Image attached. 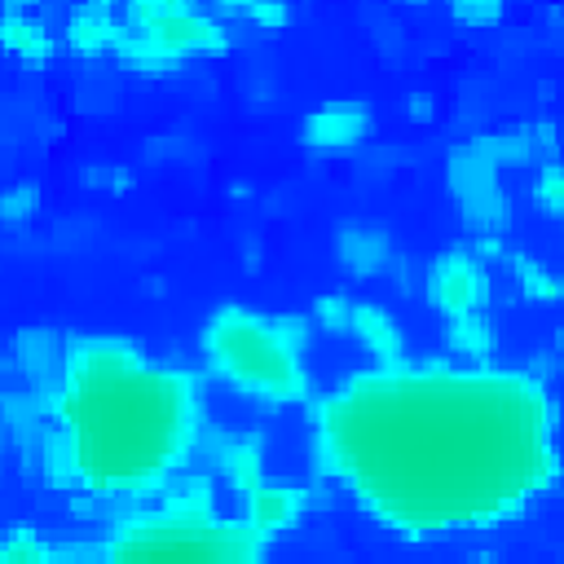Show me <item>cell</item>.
Returning a JSON list of instances; mask_svg holds the SVG:
<instances>
[{"label": "cell", "instance_id": "6da1fadb", "mask_svg": "<svg viewBox=\"0 0 564 564\" xmlns=\"http://www.w3.org/2000/svg\"><path fill=\"white\" fill-rule=\"evenodd\" d=\"M304 441L313 480L410 546L498 533L564 485V410L529 366H357L313 392Z\"/></svg>", "mask_w": 564, "mask_h": 564}, {"label": "cell", "instance_id": "7a4b0ae2", "mask_svg": "<svg viewBox=\"0 0 564 564\" xmlns=\"http://www.w3.org/2000/svg\"><path fill=\"white\" fill-rule=\"evenodd\" d=\"M31 397L35 445L22 467L79 507L119 516L203 467V375L132 335L70 330L57 375Z\"/></svg>", "mask_w": 564, "mask_h": 564}, {"label": "cell", "instance_id": "3957f363", "mask_svg": "<svg viewBox=\"0 0 564 564\" xmlns=\"http://www.w3.org/2000/svg\"><path fill=\"white\" fill-rule=\"evenodd\" d=\"M220 494L203 467L189 471L167 494L110 516L93 538V564H269V542Z\"/></svg>", "mask_w": 564, "mask_h": 564}, {"label": "cell", "instance_id": "277c9868", "mask_svg": "<svg viewBox=\"0 0 564 564\" xmlns=\"http://www.w3.org/2000/svg\"><path fill=\"white\" fill-rule=\"evenodd\" d=\"M313 317L308 313H273L256 304H216L198 335V370L207 383L225 388L234 401H247L256 410H291L313 401V375H308V344H313Z\"/></svg>", "mask_w": 564, "mask_h": 564}, {"label": "cell", "instance_id": "5b68a950", "mask_svg": "<svg viewBox=\"0 0 564 564\" xmlns=\"http://www.w3.org/2000/svg\"><path fill=\"white\" fill-rule=\"evenodd\" d=\"M546 159H555V128L546 119L458 141L445 154V185H449V198L463 212V225L471 229V238H502V229L511 225L507 172L511 167L533 172Z\"/></svg>", "mask_w": 564, "mask_h": 564}, {"label": "cell", "instance_id": "8992f818", "mask_svg": "<svg viewBox=\"0 0 564 564\" xmlns=\"http://www.w3.org/2000/svg\"><path fill=\"white\" fill-rule=\"evenodd\" d=\"M234 48V26L216 4L194 0H128L123 40L115 62L137 75H167L198 57H220Z\"/></svg>", "mask_w": 564, "mask_h": 564}, {"label": "cell", "instance_id": "52a82bcc", "mask_svg": "<svg viewBox=\"0 0 564 564\" xmlns=\"http://www.w3.org/2000/svg\"><path fill=\"white\" fill-rule=\"evenodd\" d=\"M419 291L441 326L458 317L494 313V264L471 242H449L427 256L419 273Z\"/></svg>", "mask_w": 564, "mask_h": 564}, {"label": "cell", "instance_id": "ba28073f", "mask_svg": "<svg viewBox=\"0 0 564 564\" xmlns=\"http://www.w3.org/2000/svg\"><path fill=\"white\" fill-rule=\"evenodd\" d=\"M379 128V110L370 97L361 93H335V97H322L313 101L300 123H295V141L308 150V154H322V159H344V154H357Z\"/></svg>", "mask_w": 564, "mask_h": 564}, {"label": "cell", "instance_id": "9c48e42d", "mask_svg": "<svg viewBox=\"0 0 564 564\" xmlns=\"http://www.w3.org/2000/svg\"><path fill=\"white\" fill-rule=\"evenodd\" d=\"M203 471L238 502L269 480V449L256 427H212L203 449Z\"/></svg>", "mask_w": 564, "mask_h": 564}, {"label": "cell", "instance_id": "30bf717a", "mask_svg": "<svg viewBox=\"0 0 564 564\" xmlns=\"http://www.w3.org/2000/svg\"><path fill=\"white\" fill-rule=\"evenodd\" d=\"M330 256L348 282H392L401 278V264H405L392 229L375 220H344L330 238Z\"/></svg>", "mask_w": 564, "mask_h": 564}, {"label": "cell", "instance_id": "8fae6325", "mask_svg": "<svg viewBox=\"0 0 564 564\" xmlns=\"http://www.w3.org/2000/svg\"><path fill=\"white\" fill-rule=\"evenodd\" d=\"M308 507H313V489L300 485V480H278V476H269L264 485H256L247 498L234 502V511H238L269 546L282 542V538H291V533L304 524Z\"/></svg>", "mask_w": 564, "mask_h": 564}, {"label": "cell", "instance_id": "7c38bea8", "mask_svg": "<svg viewBox=\"0 0 564 564\" xmlns=\"http://www.w3.org/2000/svg\"><path fill=\"white\" fill-rule=\"evenodd\" d=\"M0 48L22 66H48L62 48V22L26 0H4L0 9Z\"/></svg>", "mask_w": 564, "mask_h": 564}, {"label": "cell", "instance_id": "4fadbf2b", "mask_svg": "<svg viewBox=\"0 0 564 564\" xmlns=\"http://www.w3.org/2000/svg\"><path fill=\"white\" fill-rule=\"evenodd\" d=\"M123 40V4L115 0H79L62 13V48L75 57H115Z\"/></svg>", "mask_w": 564, "mask_h": 564}, {"label": "cell", "instance_id": "5bb4252c", "mask_svg": "<svg viewBox=\"0 0 564 564\" xmlns=\"http://www.w3.org/2000/svg\"><path fill=\"white\" fill-rule=\"evenodd\" d=\"M348 339L366 352V366H401V361H410V335H405L401 317L379 300L357 295Z\"/></svg>", "mask_w": 564, "mask_h": 564}, {"label": "cell", "instance_id": "9a60e30c", "mask_svg": "<svg viewBox=\"0 0 564 564\" xmlns=\"http://www.w3.org/2000/svg\"><path fill=\"white\" fill-rule=\"evenodd\" d=\"M498 264L507 269V282L516 286L520 300H529V304H564V273L551 269L542 256H533V251H511V247H507Z\"/></svg>", "mask_w": 564, "mask_h": 564}, {"label": "cell", "instance_id": "2e32d148", "mask_svg": "<svg viewBox=\"0 0 564 564\" xmlns=\"http://www.w3.org/2000/svg\"><path fill=\"white\" fill-rule=\"evenodd\" d=\"M441 348L454 361L467 366H489L498 357V322L494 313H476V317H458L441 326Z\"/></svg>", "mask_w": 564, "mask_h": 564}, {"label": "cell", "instance_id": "e0dca14e", "mask_svg": "<svg viewBox=\"0 0 564 564\" xmlns=\"http://www.w3.org/2000/svg\"><path fill=\"white\" fill-rule=\"evenodd\" d=\"M0 564H62V546L44 538L35 524L18 520L0 538Z\"/></svg>", "mask_w": 564, "mask_h": 564}, {"label": "cell", "instance_id": "ac0fdd59", "mask_svg": "<svg viewBox=\"0 0 564 564\" xmlns=\"http://www.w3.org/2000/svg\"><path fill=\"white\" fill-rule=\"evenodd\" d=\"M44 207H48V194H44L40 181H31V176L9 181L4 194H0V225L4 229H26L44 216Z\"/></svg>", "mask_w": 564, "mask_h": 564}, {"label": "cell", "instance_id": "d6986e66", "mask_svg": "<svg viewBox=\"0 0 564 564\" xmlns=\"http://www.w3.org/2000/svg\"><path fill=\"white\" fill-rule=\"evenodd\" d=\"M220 18L234 26V22H247L256 31H282L295 22V9L286 0H229V4H216Z\"/></svg>", "mask_w": 564, "mask_h": 564}, {"label": "cell", "instance_id": "ffe728a7", "mask_svg": "<svg viewBox=\"0 0 564 564\" xmlns=\"http://www.w3.org/2000/svg\"><path fill=\"white\" fill-rule=\"evenodd\" d=\"M75 176H79L84 189H93V194H110V198L137 189V172H132L128 163H119V159H88V163L75 167Z\"/></svg>", "mask_w": 564, "mask_h": 564}, {"label": "cell", "instance_id": "44dd1931", "mask_svg": "<svg viewBox=\"0 0 564 564\" xmlns=\"http://www.w3.org/2000/svg\"><path fill=\"white\" fill-rule=\"evenodd\" d=\"M352 304H357V295H352V291H339V286H335V291L313 295V304H308L313 330H322V335H330V339H348Z\"/></svg>", "mask_w": 564, "mask_h": 564}, {"label": "cell", "instance_id": "7402d4cb", "mask_svg": "<svg viewBox=\"0 0 564 564\" xmlns=\"http://www.w3.org/2000/svg\"><path fill=\"white\" fill-rule=\"evenodd\" d=\"M529 198L546 220H564V159H546L529 176Z\"/></svg>", "mask_w": 564, "mask_h": 564}, {"label": "cell", "instance_id": "603a6c76", "mask_svg": "<svg viewBox=\"0 0 564 564\" xmlns=\"http://www.w3.org/2000/svg\"><path fill=\"white\" fill-rule=\"evenodd\" d=\"M445 13H449V22H458L467 31H489L507 18V4L502 0H454Z\"/></svg>", "mask_w": 564, "mask_h": 564}, {"label": "cell", "instance_id": "cb8c5ba5", "mask_svg": "<svg viewBox=\"0 0 564 564\" xmlns=\"http://www.w3.org/2000/svg\"><path fill=\"white\" fill-rule=\"evenodd\" d=\"M401 119L414 128H432L441 119V93L432 84H410L401 93Z\"/></svg>", "mask_w": 564, "mask_h": 564}, {"label": "cell", "instance_id": "d4e9b609", "mask_svg": "<svg viewBox=\"0 0 564 564\" xmlns=\"http://www.w3.org/2000/svg\"><path fill=\"white\" fill-rule=\"evenodd\" d=\"M467 564H502V555L494 546H471L467 551Z\"/></svg>", "mask_w": 564, "mask_h": 564}, {"label": "cell", "instance_id": "484cf974", "mask_svg": "<svg viewBox=\"0 0 564 564\" xmlns=\"http://www.w3.org/2000/svg\"><path fill=\"white\" fill-rule=\"evenodd\" d=\"M551 352L555 357H564V317L555 322V330H551Z\"/></svg>", "mask_w": 564, "mask_h": 564}]
</instances>
